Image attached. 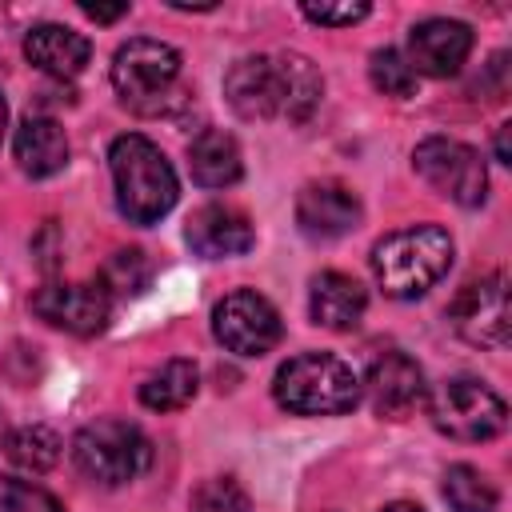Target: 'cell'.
Listing matches in <instances>:
<instances>
[{
    "mask_svg": "<svg viewBox=\"0 0 512 512\" xmlns=\"http://www.w3.org/2000/svg\"><path fill=\"white\" fill-rule=\"evenodd\" d=\"M272 396L296 416H340L356 408L360 380L332 352H300L284 360L272 376Z\"/></svg>",
    "mask_w": 512,
    "mask_h": 512,
    "instance_id": "277c9868",
    "label": "cell"
},
{
    "mask_svg": "<svg viewBox=\"0 0 512 512\" xmlns=\"http://www.w3.org/2000/svg\"><path fill=\"white\" fill-rule=\"evenodd\" d=\"M448 264H452V236L436 224L400 228L372 248V276L396 300L424 296L448 272Z\"/></svg>",
    "mask_w": 512,
    "mask_h": 512,
    "instance_id": "3957f363",
    "label": "cell"
},
{
    "mask_svg": "<svg viewBox=\"0 0 512 512\" xmlns=\"http://www.w3.org/2000/svg\"><path fill=\"white\" fill-rule=\"evenodd\" d=\"M364 388H368V400L380 416H408L420 400H424V372L412 356L404 352H384L368 364V376H364Z\"/></svg>",
    "mask_w": 512,
    "mask_h": 512,
    "instance_id": "5bb4252c",
    "label": "cell"
},
{
    "mask_svg": "<svg viewBox=\"0 0 512 512\" xmlns=\"http://www.w3.org/2000/svg\"><path fill=\"white\" fill-rule=\"evenodd\" d=\"M452 328L476 344V348H504L512 332V312H508V280L504 272H488L456 292L448 304Z\"/></svg>",
    "mask_w": 512,
    "mask_h": 512,
    "instance_id": "30bf717a",
    "label": "cell"
},
{
    "mask_svg": "<svg viewBox=\"0 0 512 512\" xmlns=\"http://www.w3.org/2000/svg\"><path fill=\"white\" fill-rule=\"evenodd\" d=\"M72 460L84 480H92L100 488H120L152 464V444L128 420H96L76 432Z\"/></svg>",
    "mask_w": 512,
    "mask_h": 512,
    "instance_id": "8992f818",
    "label": "cell"
},
{
    "mask_svg": "<svg viewBox=\"0 0 512 512\" xmlns=\"http://www.w3.org/2000/svg\"><path fill=\"white\" fill-rule=\"evenodd\" d=\"M428 416L432 424L464 444H480L504 432L508 404L476 376H452L428 392Z\"/></svg>",
    "mask_w": 512,
    "mask_h": 512,
    "instance_id": "52a82bcc",
    "label": "cell"
},
{
    "mask_svg": "<svg viewBox=\"0 0 512 512\" xmlns=\"http://www.w3.org/2000/svg\"><path fill=\"white\" fill-rule=\"evenodd\" d=\"M368 76H372V84H376L384 96H412V92H416V80H420L396 48H380V52H372Z\"/></svg>",
    "mask_w": 512,
    "mask_h": 512,
    "instance_id": "cb8c5ba5",
    "label": "cell"
},
{
    "mask_svg": "<svg viewBox=\"0 0 512 512\" xmlns=\"http://www.w3.org/2000/svg\"><path fill=\"white\" fill-rule=\"evenodd\" d=\"M444 500L452 504V512H496V484L472 468V464H452L444 472Z\"/></svg>",
    "mask_w": 512,
    "mask_h": 512,
    "instance_id": "44dd1931",
    "label": "cell"
},
{
    "mask_svg": "<svg viewBox=\"0 0 512 512\" xmlns=\"http://www.w3.org/2000/svg\"><path fill=\"white\" fill-rule=\"evenodd\" d=\"M200 388V372L192 360H168L160 364L144 384H140V404L152 412H176L184 404H192Z\"/></svg>",
    "mask_w": 512,
    "mask_h": 512,
    "instance_id": "ffe728a7",
    "label": "cell"
},
{
    "mask_svg": "<svg viewBox=\"0 0 512 512\" xmlns=\"http://www.w3.org/2000/svg\"><path fill=\"white\" fill-rule=\"evenodd\" d=\"M148 280H152V264H148V256L140 248H120L104 264V276H100L108 296H136V292L148 288Z\"/></svg>",
    "mask_w": 512,
    "mask_h": 512,
    "instance_id": "603a6c76",
    "label": "cell"
},
{
    "mask_svg": "<svg viewBox=\"0 0 512 512\" xmlns=\"http://www.w3.org/2000/svg\"><path fill=\"white\" fill-rule=\"evenodd\" d=\"M0 512H64V508H60V500H56L52 492H44L40 484L0 476Z\"/></svg>",
    "mask_w": 512,
    "mask_h": 512,
    "instance_id": "484cf974",
    "label": "cell"
},
{
    "mask_svg": "<svg viewBox=\"0 0 512 512\" xmlns=\"http://www.w3.org/2000/svg\"><path fill=\"white\" fill-rule=\"evenodd\" d=\"M188 172L200 188H228L240 180L244 160H240V144L220 132V128H204L192 144H188Z\"/></svg>",
    "mask_w": 512,
    "mask_h": 512,
    "instance_id": "d6986e66",
    "label": "cell"
},
{
    "mask_svg": "<svg viewBox=\"0 0 512 512\" xmlns=\"http://www.w3.org/2000/svg\"><path fill=\"white\" fill-rule=\"evenodd\" d=\"M224 96L244 120H308L324 96L316 64L300 52L240 56L224 76Z\"/></svg>",
    "mask_w": 512,
    "mask_h": 512,
    "instance_id": "6da1fadb",
    "label": "cell"
},
{
    "mask_svg": "<svg viewBox=\"0 0 512 512\" xmlns=\"http://www.w3.org/2000/svg\"><path fill=\"white\" fill-rule=\"evenodd\" d=\"M308 308H312V320L320 328H332V332H352L368 308V292L360 288L356 276L348 272H320L312 276V292H308Z\"/></svg>",
    "mask_w": 512,
    "mask_h": 512,
    "instance_id": "e0dca14e",
    "label": "cell"
},
{
    "mask_svg": "<svg viewBox=\"0 0 512 512\" xmlns=\"http://www.w3.org/2000/svg\"><path fill=\"white\" fill-rule=\"evenodd\" d=\"M360 216H364V208H360L356 192L336 180L304 184L296 196V224L312 240H336V236L352 232L360 224Z\"/></svg>",
    "mask_w": 512,
    "mask_h": 512,
    "instance_id": "4fadbf2b",
    "label": "cell"
},
{
    "mask_svg": "<svg viewBox=\"0 0 512 512\" xmlns=\"http://www.w3.org/2000/svg\"><path fill=\"white\" fill-rule=\"evenodd\" d=\"M380 512H420V508H416V504H404V500H400V504H384Z\"/></svg>",
    "mask_w": 512,
    "mask_h": 512,
    "instance_id": "f546056e",
    "label": "cell"
},
{
    "mask_svg": "<svg viewBox=\"0 0 512 512\" xmlns=\"http://www.w3.org/2000/svg\"><path fill=\"white\" fill-rule=\"evenodd\" d=\"M496 160H500V164H508V128H500V132H496Z\"/></svg>",
    "mask_w": 512,
    "mask_h": 512,
    "instance_id": "f1b7e54d",
    "label": "cell"
},
{
    "mask_svg": "<svg viewBox=\"0 0 512 512\" xmlns=\"http://www.w3.org/2000/svg\"><path fill=\"white\" fill-rule=\"evenodd\" d=\"M112 88L140 116L172 112L176 104H184L180 52L152 36H136L120 44L112 56Z\"/></svg>",
    "mask_w": 512,
    "mask_h": 512,
    "instance_id": "5b68a950",
    "label": "cell"
},
{
    "mask_svg": "<svg viewBox=\"0 0 512 512\" xmlns=\"http://www.w3.org/2000/svg\"><path fill=\"white\" fill-rule=\"evenodd\" d=\"M32 312L60 332L96 336L112 320V296L96 280H60L32 292Z\"/></svg>",
    "mask_w": 512,
    "mask_h": 512,
    "instance_id": "8fae6325",
    "label": "cell"
},
{
    "mask_svg": "<svg viewBox=\"0 0 512 512\" xmlns=\"http://www.w3.org/2000/svg\"><path fill=\"white\" fill-rule=\"evenodd\" d=\"M472 52V28L464 20L432 16L408 32V68L416 76H456Z\"/></svg>",
    "mask_w": 512,
    "mask_h": 512,
    "instance_id": "7c38bea8",
    "label": "cell"
},
{
    "mask_svg": "<svg viewBox=\"0 0 512 512\" xmlns=\"http://www.w3.org/2000/svg\"><path fill=\"white\" fill-rule=\"evenodd\" d=\"M192 512H252V500L232 476H216L192 492Z\"/></svg>",
    "mask_w": 512,
    "mask_h": 512,
    "instance_id": "d4e9b609",
    "label": "cell"
},
{
    "mask_svg": "<svg viewBox=\"0 0 512 512\" xmlns=\"http://www.w3.org/2000/svg\"><path fill=\"white\" fill-rule=\"evenodd\" d=\"M4 128H8V104H4V96H0V140H4Z\"/></svg>",
    "mask_w": 512,
    "mask_h": 512,
    "instance_id": "4dcf8cb0",
    "label": "cell"
},
{
    "mask_svg": "<svg viewBox=\"0 0 512 512\" xmlns=\"http://www.w3.org/2000/svg\"><path fill=\"white\" fill-rule=\"evenodd\" d=\"M108 168H112V188H116V208L132 224H156L160 216L172 212L180 184L168 164V156L140 132L116 136L108 148Z\"/></svg>",
    "mask_w": 512,
    "mask_h": 512,
    "instance_id": "7a4b0ae2",
    "label": "cell"
},
{
    "mask_svg": "<svg viewBox=\"0 0 512 512\" xmlns=\"http://www.w3.org/2000/svg\"><path fill=\"white\" fill-rule=\"evenodd\" d=\"M192 252L208 256V260H224V256H240L256 244V232L248 224V216L240 208L228 204H204L192 212L188 228H184Z\"/></svg>",
    "mask_w": 512,
    "mask_h": 512,
    "instance_id": "9a60e30c",
    "label": "cell"
},
{
    "mask_svg": "<svg viewBox=\"0 0 512 512\" xmlns=\"http://www.w3.org/2000/svg\"><path fill=\"white\" fill-rule=\"evenodd\" d=\"M12 152H16V164L24 176L44 180L68 164V136L52 116H24L16 128Z\"/></svg>",
    "mask_w": 512,
    "mask_h": 512,
    "instance_id": "ac0fdd59",
    "label": "cell"
},
{
    "mask_svg": "<svg viewBox=\"0 0 512 512\" xmlns=\"http://www.w3.org/2000/svg\"><path fill=\"white\" fill-rule=\"evenodd\" d=\"M80 12L88 20H96V24H112V20H120L128 12V4H80Z\"/></svg>",
    "mask_w": 512,
    "mask_h": 512,
    "instance_id": "83f0119b",
    "label": "cell"
},
{
    "mask_svg": "<svg viewBox=\"0 0 512 512\" xmlns=\"http://www.w3.org/2000/svg\"><path fill=\"white\" fill-rule=\"evenodd\" d=\"M212 332L216 340L236 352V356H264L280 344L284 336V324H280V312L252 288H236L228 292L216 312H212Z\"/></svg>",
    "mask_w": 512,
    "mask_h": 512,
    "instance_id": "9c48e42d",
    "label": "cell"
},
{
    "mask_svg": "<svg viewBox=\"0 0 512 512\" xmlns=\"http://www.w3.org/2000/svg\"><path fill=\"white\" fill-rule=\"evenodd\" d=\"M8 460L32 476L48 472L56 460H60V436L44 424H24L8 436Z\"/></svg>",
    "mask_w": 512,
    "mask_h": 512,
    "instance_id": "7402d4cb",
    "label": "cell"
},
{
    "mask_svg": "<svg viewBox=\"0 0 512 512\" xmlns=\"http://www.w3.org/2000/svg\"><path fill=\"white\" fill-rule=\"evenodd\" d=\"M412 164L420 172V180L452 200V204H464V208H476L484 204L488 196V172H484V160L476 148L460 144V140H448V136H428L416 144L412 152Z\"/></svg>",
    "mask_w": 512,
    "mask_h": 512,
    "instance_id": "ba28073f",
    "label": "cell"
},
{
    "mask_svg": "<svg viewBox=\"0 0 512 512\" xmlns=\"http://www.w3.org/2000/svg\"><path fill=\"white\" fill-rule=\"evenodd\" d=\"M24 56L40 72H48L56 80H72L92 60V44H88V36H80V32H72L64 24H36L24 36Z\"/></svg>",
    "mask_w": 512,
    "mask_h": 512,
    "instance_id": "2e32d148",
    "label": "cell"
},
{
    "mask_svg": "<svg viewBox=\"0 0 512 512\" xmlns=\"http://www.w3.org/2000/svg\"><path fill=\"white\" fill-rule=\"evenodd\" d=\"M300 12H304L312 24L344 28V24H356V20H364L372 8H368V4H304Z\"/></svg>",
    "mask_w": 512,
    "mask_h": 512,
    "instance_id": "4316f807",
    "label": "cell"
}]
</instances>
